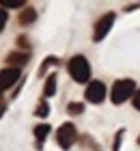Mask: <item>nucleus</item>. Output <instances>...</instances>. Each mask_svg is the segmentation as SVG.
Listing matches in <instances>:
<instances>
[{"label": "nucleus", "mask_w": 140, "mask_h": 151, "mask_svg": "<svg viewBox=\"0 0 140 151\" xmlns=\"http://www.w3.org/2000/svg\"><path fill=\"white\" fill-rule=\"evenodd\" d=\"M134 93H136V84H134V80L123 78V80H116L114 84H112L110 99L114 101V104H123V101H127Z\"/></svg>", "instance_id": "nucleus-1"}, {"label": "nucleus", "mask_w": 140, "mask_h": 151, "mask_svg": "<svg viewBox=\"0 0 140 151\" xmlns=\"http://www.w3.org/2000/svg\"><path fill=\"white\" fill-rule=\"evenodd\" d=\"M67 69H69V76L75 82H88V78H90V65L84 56H73L69 60Z\"/></svg>", "instance_id": "nucleus-2"}, {"label": "nucleus", "mask_w": 140, "mask_h": 151, "mask_svg": "<svg viewBox=\"0 0 140 151\" xmlns=\"http://www.w3.org/2000/svg\"><path fill=\"white\" fill-rule=\"evenodd\" d=\"M75 138H78V129H75L73 123H62L58 127V132H56V142L62 149H69L75 142Z\"/></svg>", "instance_id": "nucleus-3"}, {"label": "nucleus", "mask_w": 140, "mask_h": 151, "mask_svg": "<svg viewBox=\"0 0 140 151\" xmlns=\"http://www.w3.org/2000/svg\"><path fill=\"white\" fill-rule=\"evenodd\" d=\"M86 101H90V104H101L103 99H106V84L99 80H93L90 84L86 86Z\"/></svg>", "instance_id": "nucleus-4"}, {"label": "nucleus", "mask_w": 140, "mask_h": 151, "mask_svg": "<svg viewBox=\"0 0 140 151\" xmlns=\"http://www.w3.org/2000/svg\"><path fill=\"white\" fill-rule=\"evenodd\" d=\"M112 24H114V13H106V15H101L99 19H97V24H95L93 39H95V41H101V39L110 32Z\"/></svg>", "instance_id": "nucleus-5"}, {"label": "nucleus", "mask_w": 140, "mask_h": 151, "mask_svg": "<svg viewBox=\"0 0 140 151\" xmlns=\"http://www.w3.org/2000/svg\"><path fill=\"white\" fill-rule=\"evenodd\" d=\"M19 73H22V71L15 69V67H6V69L0 71V93L15 84V82L19 80Z\"/></svg>", "instance_id": "nucleus-6"}, {"label": "nucleus", "mask_w": 140, "mask_h": 151, "mask_svg": "<svg viewBox=\"0 0 140 151\" xmlns=\"http://www.w3.org/2000/svg\"><path fill=\"white\" fill-rule=\"evenodd\" d=\"M6 63L13 65L15 69H19V67H24L28 63V52H11V54H6Z\"/></svg>", "instance_id": "nucleus-7"}, {"label": "nucleus", "mask_w": 140, "mask_h": 151, "mask_svg": "<svg viewBox=\"0 0 140 151\" xmlns=\"http://www.w3.org/2000/svg\"><path fill=\"white\" fill-rule=\"evenodd\" d=\"M34 19H37V11H34L32 6H24V9L19 11V15H17V24L28 26V24H32Z\"/></svg>", "instance_id": "nucleus-8"}, {"label": "nucleus", "mask_w": 140, "mask_h": 151, "mask_svg": "<svg viewBox=\"0 0 140 151\" xmlns=\"http://www.w3.org/2000/svg\"><path fill=\"white\" fill-rule=\"evenodd\" d=\"M47 134H50V125L47 123H41V125L34 127V138H37V149H41V142L47 138Z\"/></svg>", "instance_id": "nucleus-9"}, {"label": "nucleus", "mask_w": 140, "mask_h": 151, "mask_svg": "<svg viewBox=\"0 0 140 151\" xmlns=\"http://www.w3.org/2000/svg\"><path fill=\"white\" fill-rule=\"evenodd\" d=\"M56 78H58L56 73H50L45 78V86H43V95L45 97H52V95L56 93Z\"/></svg>", "instance_id": "nucleus-10"}, {"label": "nucleus", "mask_w": 140, "mask_h": 151, "mask_svg": "<svg viewBox=\"0 0 140 151\" xmlns=\"http://www.w3.org/2000/svg\"><path fill=\"white\" fill-rule=\"evenodd\" d=\"M0 6H4V9H24L26 2L24 0H2Z\"/></svg>", "instance_id": "nucleus-11"}, {"label": "nucleus", "mask_w": 140, "mask_h": 151, "mask_svg": "<svg viewBox=\"0 0 140 151\" xmlns=\"http://www.w3.org/2000/svg\"><path fill=\"white\" fill-rule=\"evenodd\" d=\"M67 112L69 114H82L84 112V104H80V101H71V104L67 106Z\"/></svg>", "instance_id": "nucleus-12"}, {"label": "nucleus", "mask_w": 140, "mask_h": 151, "mask_svg": "<svg viewBox=\"0 0 140 151\" xmlns=\"http://www.w3.org/2000/svg\"><path fill=\"white\" fill-rule=\"evenodd\" d=\"M34 114H37V116H47V114H50V106H47L45 101H41V104L37 106V110H34Z\"/></svg>", "instance_id": "nucleus-13"}, {"label": "nucleus", "mask_w": 140, "mask_h": 151, "mask_svg": "<svg viewBox=\"0 0 140 151\" xmlns=\"http://www.w3.org/2000/svg\"><path fill=\"white\" fill-rule=\"evenodd\" d=\"M54 63H56V58H54V56H47V58H45V63L39 67V76H43V73H45V69H47L50 65H54Z\"/></svg>", "instance_id": "nucleus-14"}, {"label": "nucleus", "mask_w": 140, "mask_h": 151, "mask_svg": "<svg viewBox=\"0 0 140 151\" xmlns=\"http://www.w3.org/2000/svg\"><path fill=\"white\" fill-rule=\"evenodd\" d=\"M6 17H9V15H6V11L0 6V32H2V28L6 26Z\"/></svg>", "instance_id": "nucleus-15"}, {"label": "nucleus", "mask_w": 140, "mask_h": 151, "mask_svg": "<svg viewBox=\"0 0 140 151\" xmlns=\"http://www.w3.org/2000/svg\"><path fill=\"white\" fill-rule=\"evenodd\" d=\"M131 101H134V108H136V110H140V88L134 93V99H131Z\"/></svg>", "instance_id": "nucleus-16"}, {"label": "nucleus", "mask_w": 140, "mask_h": 151, "mask_svg": "<svg viewBox=\"0 0 140 151\" xmlns=\"http://www.w3.org/2000/svg\"><path fill=\"white\" fill-rule=\"evenodd\" d=\"M17 45H19V47H28V39H26V37H19V39H17Z\"/></svg>", "instance_id": "nucleus-17"}, {"label": "nucleus", "mask_w": 140, "mask_h": 151, "mask_svg": "<svg viewBox=\"0 0 140 151\" xmlns=\"http://www.w3.org/2000/svg\"><path fill=\"white\" fill-rule=\"evenodd\" d=\"M138 142H140V136H138Z\"/></svg>", "instance_id": "nucleus-18"}]
</instances>
